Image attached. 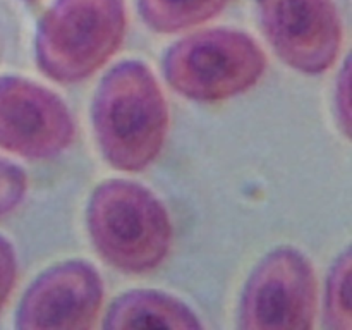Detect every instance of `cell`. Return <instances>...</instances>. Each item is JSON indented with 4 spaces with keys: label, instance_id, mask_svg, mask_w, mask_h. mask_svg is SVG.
Wrapping results in <instances>:
<instances>
[{
    "label": "cell",
    "instance_id": "10",
    "mask_svg": "<svg viewBox=\"0 0 352 330\" xmlns=\"http://www.w3.org/2000/svg\"><path fill=\"white\" fill-rule=\"evenodd\" d=\"M227 3L229 0H138V9L150 30L170 34L213 19Z\"/></svg>",
    "mask_w": 352,
    "mask_h": 330
},
{
    "label": "cell",
    "instance_id": "7",
    "mask_svg": "<svg viewBox=\"0 0 352 330\" xmlns=\"http://www.w3.org/2000/svg\"><path fill=\"white\" fill-rule=\"evenodd\" d=\"M67 105L45 86L0 76V148L30 160L60 155L74 140Z\"/></svg>",
    "mask_w": 352,
    "mask_h": 330
},
{
    "label": "cell",
    "instance_id": "5",
    "mask_svg": "<svg viewBox=\"0 0 352 330\" xmlns=\"http://www.w3.org/2000/svg\"><path fill=\"white\" fill-rule=\"evenodd\" d=\"M315 316L316 278L308 258L291 246L270 251L244 285L241 329L308 330Z\"/></svg>",
    "mask_w": 352,
    "mask_h": 330
},
{
    "label": "cell",
    "instance_id": "13",
    "mask_svg": "<svg viewBox=\"0 0 352 330\" xmlns=\"http://www.w3.org/2000/svg\"><path fill=\"white\" fill-rule=\"evenodd\" d=\"M17 277V260L14 248L6 237L0 236V308L9 298Z\"/></svg>",
    "mask_w": 352,
    "mask_h": 330
},
{
    "label": "cell",
    "instance_id": "8",
    "mask_svg": "<svg viewBox=\"0 0 352 330\" xmlns=\"http://www.w3.org/2000/svg\"><path fill=\"white\" fill-rule=\"evenodd\" d=\"M103 302V280L85 260H69L45 270L28 287L16 311L24 330H85Z\"/></svg>",
    "mask_w": 352,
    "mask_h": 330
},
{
    "label": "cell",
    "instance_id": "6",
    "mask_svg": "<svg viewBox=\"0 0 352 330\" xmlns=\"http://www.w3.org/2000/svg\"><path fill=\"white\" fill-rule=\"evenodd\" d=\"M261 30L278 57L302 74L329 71L342 48L333 0H256Z\"/></svg>",
    "mask_w": 352,
    "mask_h": 330
},
{
    "label": "cell",
    "instance_id": "9",
    "mask_svg": "<svg viewBox=\"0 0 352 330\" xmlns=\"http://www.w3.org/2000/svg\"><path fill=\"white\" fill-rule=\"evenodd\" d=\"M103 327L122 329H201L198 315L181 299L158 291H129L116 299Z\"/></svg>",
    "mask_w": 352,
    "mask_h": 330
},
{
    "label": "cell",
    "instance_id": "1",
    "mask_svg": "<svg viewBox=\"0 0 352 330\" xmlns=\"http://www.w3.org/2000/svg\"><path fill=\"white\" fill-rule=\"evenodd\" d=\"M91 116L103 158L124 172H141L157 160L170 122L157 78L140 60L120 62L103 76Z\"/></svg>",
    "mask_w": 352,
    "mask_h": 330
},
{
    "label": "cell",
    "instance_id": "3",
    "mask_svg": "<svg viewBox=\"0 0 352 330\" xmlns=\"http://www.w3.org/2000/svg\"><path fill=\"white\" fill-rule=\"evenodd\" d=\"M126 26L124 0H55L38 23V67L62 85L85 81L119 50Z\"/></svg>",
    "mask_w": 352,
    "mask_h": 330
},
{
    "label": "cell",
    "instance_id": "15",
    "mask_svg": "<svg viewBox=\"0 0 352 330\" xmlns=\"http://www.w3.org/2000/svg\"><path fill=\"white\" fill-rule=\"evenodd\" d=\"M26 2H36V0H26Z\"/></svg>",
    "mask_w": 352,
    "mask_h": 330
},
{
    "label": "cell",
    "instance_id": "14",
    "mask_svg": "<svg viewBox=\"0 0 352 330\" xmlns=\"http://www.w3.org/2000/svg\"><path fill=\"white\" fill-rule=\"evenodd\" d=\"M349 62L342 65L336 86V110L339 126L349 134Z\"/></svg>",
    "mask_w": 352,
    "mask_h": 330
},
{
    "label": "cell",
    "instance_id": "11",
    "mask_svg": "<svg viewBox=\"0 0 352 330\" xmlns=\"http://www.w3.org/2000/svg\"><path fill=\"white\" fill-rule=\"evenodd\" d=\"M351 250L346 248L333 261L325 285V325L332 330H349L351 309Z\"/></svg>",
    "mask_w": 352,
    "mask_h": 330
},
{
    "label": "cell",
    "instance_id": "2",
    "mask_svg": "<svg viewBox=\"0 0 352 330\" xmlns=\"http://www.w3.org/2000/svg\"><path fill=\"white\" fill-rule=\"evenodd\" d=\"M86 223L100 256L127 274L155 270L170 250L168 212L150 189L138 182H102L89 198Z\"/></svg>",
    "mask_w": 352,
    "mask_h": 330
},
{
    "label": "cell",
    "instance_id": "4",
    "mask_svg": "<svg viewBox=\"0 0 352 330\" xmlns=\"http://www.w3.org/2000/svg\"><path fill=\"white\" fill-rule=\"evenodd\" d=\"M267 57L260 45L237 30L215 28L181 38L164 57L168 85L196 102H222L253 88Z\"/></svg>",
    "mask_w": 352,
    "mask_h": 330
},
{
    "label": "cell",
    "instance_id": "12",
    "mask_svg": "<svg viewBox=\"0 0 352 330\" xmlns=\"http://www.w3.org/2000/svg\"><path fill=\"white\" fill-rule=\"evenodd\" d=\"M28 189L26 172L0 157V219L19 206Z\"/></svg>",
    "mask_w": 352,
    "mask_h": 330
}]
</instances>
